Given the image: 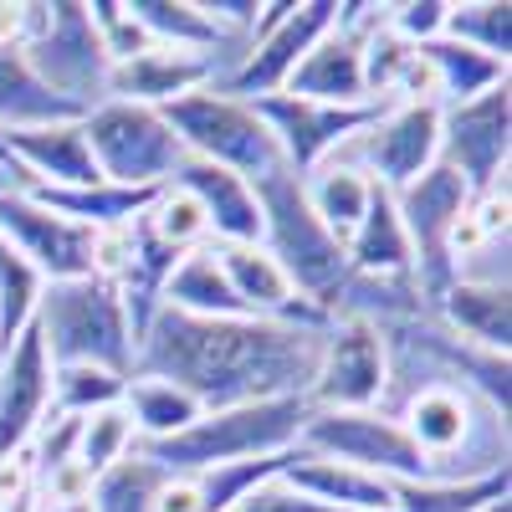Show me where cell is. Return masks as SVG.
I'll return each instance as SVG.
<instances>
[{
  "label": "cell",
  "instance_id": "obj_2",
  "mask_svg": "<svg viewBox=\"0 0 512 512\" xmlns=\"http://www.w3.org/2000/svg\"><path fill=\"white\" fill-rule=\"evenodd\" d=\"M308 415H313V405L303 395L205 410L180 436L139 446V456L154 461L164 477H200V472H216V466H231V461H262V456L292 451L303 441Z\"/></svg>",
  "mask_w": 512,
  "mask_h": 512
},
{
  "label": "cell",
  "instance_id": "obj_45",
  "mask_svg": "<svg viewBox=\"0 0 512 512\" xmlns=\"http://www.w3.org/2000/svg\"><path fill=\"white\" fill-rule=\"evenodd\" d=\"M0 185H11V175H6V169H0Z\"/></svg>",
  "mask_w": 512,
  "mask_h": 512
},
{
  "label": "cell",
  "instance_id": "obj_19",
  "mask_svg": "<svg viewBox=\"0 0 512 512\" xmlns=\"http://www.w3.org/2000/svg\"><path fill=\"white\" fill-rule=\"evenodd\" d=\"M11 159V185H47V190H82V185H103L82 118L67 123H41V128H16L0 134Z\"/></svg>",
  "mask_w": 512,
  "mask_h": 512
},
{
  "label": "cell",
  "instance_id": "obj_22",
  "mask_svg": "<svg viewBox=\"0 0 512 512\" xmlns=\"http://www.w3.org/2000/svg\"><path fill=\"white\" fill-rule=\"evenodd\" d=\"M282 482L292 492H303L333 512H395V487L374 477V472H359L349 461H333V456H318L308 446H297L282 466Z\"/></svg>",
  "mask_w": 512,
  "mask_h": 512
},
{
  "label": "cell",
  "instance_id": "obj_43",
  "mask_svg": "<svg viewBox=\"0 0 512 512\" xmlns=\"http://www.w3.org/2000/svg\"><path fill=\"white\" fill-rule=\"evenodd\" d=\"M41 512H93L88 502H57V507H41Z\"/></svg>",
  "mask_w": 512,
  "mask_h": 512
},
{
  "label": "cell",
  "instance_id": "obj_23",
  "mask_svg": "<svg viewBox=\"0 0 512 512\" xmlns=\"http://www.w3.org/2000/svg\"><path fill=\"white\" fill-rule=\"evenodd\" d=\"M461 344L482 354H512V287H477V282H451L441 303L431 308Z\"/></svg>",
  "mask_w": 512,
  "mask_h": 512
},
{
  "label": "cell",
  "instance_id": "obj_31",
  "mask_svg": "<svg viewBox=\"0 0 512 512\" xmlns=\"http://www.w3.org/2000/svg\"><path fill=\"white\" fill-rule=\"evenodd\" d=\"M497 497H512V472L482 482H395V512H482Z\"/></svg>",
  "mask_w": 512,
  "mask_h": 512
},
{
  "label": "cell",
  "instance_id": "obj_3",
  "mask_svg": "<svg viewBox=\"0 0 512 512\" xmlns=\"http://www.w3.org/2000/svg\"><path fill=\"white\" fill-rule=\"evenodd\" d=\"M36 333L52 364H98L123 379L134 374V323H128L118 287L103 277L47 282L36 303Z\"/></svg>",
  "mask_w": 512,
  "mask_h": 512
},
{
  "label": "cell",
  "instance_id": "obj_44",
  "mask_svg": "<svg viewBox=\"0 0 512 512\" xmlns=\"http://www.w3.org/2000/svg\"><path fill=\"white\" fill-rule=\"evenodd\" d=\"M482 512H512V497H497V502H487Z\"/></svg>",
  "mask_w": 512,
  "mask_h": 512
},
{
  "label": "cell",
  "instance_id": "obj_26",
  "mask_svg": "<svg viewBox=\"0 0 512 512\" xmlns=\"http://www.w3.org/2000/svg\"><path fill=\"white\" fill-rule=\"evenodd\" d=\"M159 308L185 313V318H246L241 303H236V292H231V282H226V272L216 267L210 241L175 262V272H169V282L159 292Z\"/></svg>",
  "mask_w": 512,
  "mask_h": 512
},
{
  "label": "cell",
  "instance_id": "obj_10",
  "mask_svg": "<svg viewBox=\"0 0 512 512\" xmlns=\"http://www.w3.org/2000/svg\"><path fill=\"white\" fill-rule=\"evenodd\" d=\"M466 205H472V190L461 185L456 169H446L441 159L425 169L415 185H405L395 195V216L410 236V256H415V287L425 303H441V292L456 282L451 272V236L466 216Z\"/></svg>",
  "mask_w": 512,
  "mask_h": 512
},
{
  "label": "cell",
  "instance_id": "obj_4",
  "mask_svg": "<svg viewBox=\"0 0 512 512\" xmlns=\"http://www.w3.org/2000/svg\"><path fill=\"white\" fill-rule=\"evenodd\" d=\"M256 185V210H262V246L272 262L287 272V282L318 303L328 313V297L338 292L349 272V256H344V241H333L328 226L313 216V205L303 195V180L292 175V169H267Z\"/></svg>",
  "mask_w": 512,
  "mask_h": 512
},
{
  "label": "cell",
  "instance_id": "obj_42",
  "mask_svg": "<svg viewBox=\"0 0 512 512\" xmlns=\"http://www.w3.org/2000/svg\"><path fill=\"white\" fill-rule=\"evenodd\" d=\"M0 512H41V502H36V497H21V502H11V507H0Z\"/></svg>",
  "mask_w": 512,
  "mask_h": 512
},
{
  "label": "cell",
  "instance_id": "obj_11",
  "mask_svg": "<svg viewBox=\"0 0 512 512\" xmlns=\"http://www.w3.org/2000/svg\"><path fill=\"white\" fill-rule=\"evenodd\" d=\"M297 446L333 456V461H349L359 472H374L390 487L395 482H431L425 456L400 431V420L384 415V410H313Z\"/></svg>",
  "mask_w": 512,
  "mask_h": 512
},
{
  "label": "cell",
  "instance_id": "obj_32",
  "mask_svg": "<svg viewBox=\"0 0 512 512\" xmlns=\"http://www.w3.org/2000/svg\"><path fill=\"white\" fill-rule=\"evenodd\" d=\"M41 292H47V277H41L11 241H0V349H11L36 323Z\"/></svg>",
  "mask_w": 512,
  "mask_h": 512
},
{
  "label": "cell",
  "instance_id": "obj_17",
  "mask_svg": "<svg viewBox=\"0 0 512 512\" xmlns=\"http://www.w3.org/2000/svg\"><path fill=\"white\" fill-rule=\"evenodd\" d=\"M47 415H52V354L31 323L11 349H0V461L26 451Z\"/></svg>",
  "mask_w": 512,
  "mask_h": 512
},
{
  "label": "cell",
  "instance_id": "obj_20",
  "mask_svg": "<svg viewBox=\"0 0 512 512\" xmlns=\"http://www.w3.org/2000/svg\"><path fill=\"white\" fill-rule=\"evenodd\" d=\"M169 185L185 190L200 210H205V226L210 241H226V246H251L262 241V210H256V185L231 175V169H216L205 159H180V169L169 175Z\"/></svg>",
  "mask_w": 512,
  "mask_h": 512
},
{
  "label": "cell",
  "instance_id": "obj_25",
  "mask_svg": "<svg viewBox=\"0 0 512 512\" xmlns=\"http://www.w3.org/2000/svg\"><path fill=\"white\" fill-rule=\"evenodd\" d=\"M344 256H349V272H364V277H415V256H410V236L395 216V195L374 190L369 210L359 231L344 241Z\"/></svg>",
  "mask_w": 512,
  "mask_h": 512
},
{
  "label": "cell",
  "instance_id": "obj_29",
  "mask_svg": "<svg viewBox=\"0 0 512 512\" xmlns=\"http://www.w3.org/2000/svg\"><path fill=\"white\" fill-rule=\"evenodd\" d=\"M303 195L313 205V216L328 226V236L333 241H349L359 231V221H364L369 200H374V185L359 175V169L323 159L313 175H303Z\"/></svg>",
  "mask_w": 512,
  "mask_h": 512
},
{
  "label": "cell",
  "instance_id": "obj_12",
  "mask_svg": "<svg viewBox=\"0 0 512 512\" xmlns=\"http://www.w3.org/2000/svg\"><path fill=\"white\" fill-rule=\"evenodd\" d=\"M390 390V359L384 338L369 323L354 318H328L318 369L308 379V405L313 410H379Z\"/></svg>",
  "mask_w": 512,
  "mask_h": 512
},
{
  "label": "cell",
  "instance_id": "obj_24",
  "mask_svg": "<svg viewBox=\"0 0 512 512\" xmlns=\"http://www.w3.org/2000/svg\"><path fill=\"white\" fill-rule=\"evenodd\" d=\"M415 52L425 62V77H431V103L436 108H461V103L502 88V82H512L507 62H492V57L461 47V41H451V36H436Z\"/></svg>",
  "mask_w": 512,
  "mask_h": 512
},
{
  "label": "cell",
  "instance_id": "obj_36",
  "mask_svg": "<svg viewBox=\"0 0 512 512\" xmlns=\"http://www.w3.org/2000/svg\"><path fill=\"white\" fill-rule=\"evenodd\" d=\"M144 226L154 231V241H164L169 251H180V256H190V251H200V246L210 241L205 210H200L185 190H175V185H164V190L149 200Z\"/></svg>",
  "mask_w": 512,
  "mask_h": 512
},
{
  "label": "cell",
  "instance_id": "obj_8",
  "mask_svg": "<svg viewBox=\"0 0 512 512\" xmlns=\"http://www.w3.org/2000/svg\"><path fill=\"white\" fill-rule=\"evenodd\" d=\"M82 134H88L103 185H123V190H164L185 159L164 113L139 103H113V98L98 103L93 113H82Z\"/></svg>",
  "mask_w": 512,
  "mask_h": 512
},
{
  "label": "cell",
  "instance_id": "obj_1",
  "mask_svg": "<svg viewBox=\"0 0 512 512\" xmlns=\"http://www.w3.org/2000/svg\"><path fill=\"white\" fill-rule=\"evenodd\" d=\"M323 328H287L262 318H185L159 308L139 333L134 374H154L190 390L200 410H231L256 400H308Z\"/></svg>",
  "mask_w": 512,
  "mask_h": 512
},
{
  "label": "cell",
  "instance_id": "obj_38",
  "mask_svg": "<svg viewBox=\"0 0 512 512\" xmlns=\"http://www.w3.org/2000/svg\"><path fill=\"white\" fill-rule=\"evenodd\" d=\"M88 16H93V26H98V36H103V52H108L113 67H118V62H134V57H144V52L154 47V41L144 36V26L128 16L123 0H93Z\"/></svg>",
  "mask_w": 512,
  "mask_h": 512
},
{
  "label": "cell",
  "instance_id": "obj_7",
  "mask_svg": "<svg viewBox=\"0 0 512 512\" xmlns=\"http://www.w3.org/2000/svg\"><path fill=\"white\" fill-rule=\"evenodd\" d=\"M333 21H338V0H272V6H262V21L251 31L246 57L216 88L241 103H262V98L287 93L292 72L333 31Z\"/></svg>",
  "mask_w": 512,
  "mask_h": 512
},
{
  "label": "cell",
  "instance_id": "obj_37",
  "mask_svg": "<svg viewBox=\"0 0 512 512\" xmlns=\"http://www.w3.org/2000/svg\"><path fill=\"white\" fill-rule=\"evenodd\" d=\"M292 451H297V446H292ZM292 451L262 456V461H231V466H216V472H200V477H195V487H200V512H231L246 492H256L262 482L282 477V466H287Z\"/></svg>",
  "mask_w": 512,
  "mask_h": 512
},
{
  "label": "cell",
  "instance_id": "obj_6",
  "mask_svg": "<svg viewBox=\"0 0 512 512\" xmlns=\"http://www.w3.org/2000/svg\"><path fill=\"white\" fill-rule=\"evenodd\" d=\"M169 134L180 139V149L190 159H205L216 169H231L241 180H262L267 169H277V144H272V128L262 123L251 103L221 93V88H200L180 103L164 108Z\"/></svg>",
  "mask_w": 512,
  "mask_h": 512
},
{
  "label": "cell",
  "instance_id": "obj_16",
  "mask_svg": "<svg viewBox=\"0 0 512 512\" xmlns=\"http://www.w3.org/2000/svg\"><path fill=\"white\" fill-rule=\"evenodd\" d=\"M262 113V123L272 128V144H277V159L282 169H292L297 180L313 175L323 159H333V149L354 139L359 128L379 113V108H333V103H308V98H292V93H277V98H262L251 103Z\"/></svg>",
  "mask_w": 512,
  "mask_h": 512
},
{
  "label": "cell",
  "instance_id": "obj_27",
  "mask_svg": "<svg viewBox=\"0 0 512 512\" xmlns=\"http://www.w3.org/2000/svg\"><path fill=\"white\" fill-rule=\"evenodd\" d=\"M123 410H128V420H134L139 446H154V441L180 436L185 425H195V420L205 415L190 390H180V384H169V379H154V374H128Z\"/></svg>",
  "mask_w": 512,
  "mask_h": 512
},
{
  "label": "cell",
  "instance_id": "obj_33",
  "mask_svg": "<svg viewBox=\"0 0 512 512\" xmlns=\"http://www.w3.org/2000/svg\"><path fill=\"white\" fill-rule=\"evenodd\" d=\"M446 36L512 67V6L507 0H451Z\"/></svg>",
  "mask_w": 512,
  "mask_h": 512
},
{
  "label": "cell",
  "instance_id": "obj_14",
  "mask_svg": "<svg viewBox=\"0 0 512 512\" xmlns=\"http://www.w3.org/2000/svg\"><path fill=\"white\" fill-rule=\"evenodd\" d=\"M379 16H384V6L344 0L333 31L303 57V67L287 82V93L308 98V103H333V108H379L364 88V31L379 26Z\"/></svg>",
  "mask_w": 512,
  "mask_h": 512
},
{
  "label": "cell",
  "instance_id": "obj_30",
  "mask_svg": "<svg viewBox=\"0 0 512 512\" xmlns=\"http://www.w3.org/2000/svg\"><path fill=\"white\" fill-rule=\"evenodd\" d=\"M164 472L154 461H144L139 451L108 466V472L93 477V492H88V507L93 512H159V492H164Z\"/></svg>",
  "mask_w": 512,
  "mask_h": 512
},
{
  "label": "cell",
  "instance_id": "obj_28",
  "mask_svg": "<svg viewBox=\"0 0 512 512\" xmlns=\"http://www.w3.org/2000/svg\"><path fill=\"white\" fill-rule=\"evenodd\" d=\"M82 118L77 108H67L57 93L41 88V77L26 67L21 47L0 41V134H16V128H41V123H67Z\"/></svg>",
  "mask_w": 512,
  "mask_h": 512
},
{
  "label": "cell",
  "instance_id": "obj_15",
  "mask_svg": "<svg viewBox=\"0 0 512 512\" xmlns=\"http://www.w3.org/2000/svg\"><path fill=\"white\" fill-rule=\"evenodd\" d=\"M0 241H11L47 282L93 277V246L98 236L77 226L41 200H31L21 185H0Z\"/></svg>",
  "mask_w": 512,
  "mask_h": 512
},
{
  "label": "cell",
  "instance_id": "obj_13",
  "mask_svg": "<svg viewBox=\"0 0 512 512\" xmlns=\"http://www.w3.org/2000/svg\"><path fill=\"white\" fill-rule=\"evenodd\" d=\"M441 164L456 169L472 195L507 185L512 169V82L461 103L441 108Z\"/></svg>",
  "mask_w": 512,
  "mask_h": 512
},
{
  "label": "cell",
  "instance_id": "obj_5",
  "mask_svg": "<svg viewBox=\"0 0 512 512\" xmlns=\"http://www.w3.org/2000/svg\"><path fill=\"white\" fill-rule=\"evenodd\" d=\"M21 57L26 67L41 77V88L57 93L67 108L93 113L98 103H108V52L103 36L88 16L82 0H26V36H21Z\"/></svg>",
  "mask_w": 512,
  "mask_h": 512
},
{
  "label": "cell",
  "instance_id": "obj_35",
  "mask_svg": "<svg viewBox=\"0 0 512 512\" xmlns=\"http://www.w3.org/2000/svg\"><path fill=\"white\" fill-rule=\"evenodd\" d=\"M139 451V436H134V420H128L123 405H108V410H93L82 415V431H77V466L88 477L108 472V466L128 461Z\"/></svg>",
  "mask_w": 512,
  "mask_h": 512
},
{
  "label": "cell",
  "instance_id": "obj_18",
  "mask_svg": "<svg viewBox=\"0 0 512 512\" xmlns=\"http://www.w3.org/2000/svg\"><path fill=\"white\" fill-rule=\"evenodd\" d=\"M216 251V267L226 272L231 292L246 318H262V323H287V328H328V313L318 303H308L303 292L287 282V272L272 262L262 246H226V241H210Z\"/></svg>",
  "mask_w": 512,
  "mask_h": 512
},
{
  "label": "cell",
  "instance_id": "obj_34",
  "mask_svg": "<svg viewBox=\"0 0 512 512\" xmlns=\"http://www.w3.org/2000/svg\"><path fill=\"white\" fill-rule=\"evenodd\" d=\"M128 379L98 364H52V415H93L123 405Z\"/></svg>",
  "mask_w": 512,
  "mask_h": 512
},
{
  "label": "cell",
  "instance_id": "obj_41",
  "mask_svg": "<svg viewBox=\"0 0 512 512\" xmlns=\"http://www.w3.org/2000/svg\"><path fill=\"white\" fill-rule=\"evenodd\" d=\"M21 497H36V472H31V456L26 451L0 461V507H11Z\"/></svg>",
  "mask_w": 512,
  "mask_h": 512
},
{
  "label": "cell",
  "instance_id": "obj_40",
  "mask_svg": "<svg viewBox=\"0 0 512 512\" xmlns=\"http://www.w3.org/2000/svg\"><path fill=\"white\" fill-rule=\"evenodd\" d=\"M231 512H333V507H323V502H313L303 492H292L282 477H272V482H262L256 492H246Z\"/></svg>",
  "mask_w": 512,
  "mask_h": 512
},
{
  "label": "cell",
  "instance_id": "obj_39",
  "mask_svg": "<svg viewBox=\"0 0 512 512\" xmlns=\"http://www.w3.org/2000/svg\"><path fill=\"white\" fill-rule=\"evenodd\" d=\"M451 0H405V6H384V26H390L405 47H425V41L446 36Z\"/></svg>",
  "mask_w": 512,
  "mask_h": 512
},
{
  "label": "cell",
  "instance_id": "obj_9",
  "mask_svg": "<svg viewBox=\"0 0 512 512\" xmlns=\"http://www.w3.org/2000/svg\"><path fill=\"white\" fill-rule=\"evenodd\" d=\"M436 159H441V108L436 103H390L354 139L333 149V164L359 169L384 195H400L405 185H415Z\"/></svg>",
  "mask_w": 512,
  "mask_h": 512
},
{
  "label": "cell",
  "instance_id": "obj_21",
  "mask_svg": "<svg viewBox=\"0 0 512 512\" xmlns=\"http://www.w3.org/2000/svg\"><path fill=\"white\" fill-rule=\"evenodd\" d=\"M221 67L210 57H190V52H169V47H149L134 62H118L108 72V98L113 103H139L164 113L169 103H180L200 88H216Z\"/></svg>",
  "mask_w": 512,
  "mask_h": 512
}]
</instances>
